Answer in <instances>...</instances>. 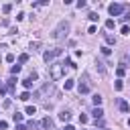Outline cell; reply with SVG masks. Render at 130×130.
<instances>
[{"label":"cell","mask_w":130,"mask_h":130,"mask_svg":"<svg viewBox=\"0 0 130 130\" xmlns=\"http://www.w3.org/2000/svg\"><path fill=\"white\" fill-rule=\"evenodd\" d=\"M89 20L95 22V20H98V14H95V12H89Z\"/></svg>","instance_id":"d4e9b609"},{"label":"cell","mask_w":130,"mask_h":130,"mask_svg":"<svg viewBox=\"0 0 130 130\" xmlns=\"http://www.w3.org/2000/svg\"><path fill=\"white\" fill-rule=\"evenodd\" d=\"M95 69H98V73H100V75H106V67H104V63H102V61H95Z\"/></svg>","instance_id":"ba28073f"},{"label":"cell","mask_w":130,"mask_h":130,"mask_svg":"<svg viewBox=\"0 0 130 130\" xmlns=\"http://www.w3.org/2000/svg\"><path fill=\"white\" fill-rule=\"evenodd\" d=\"M24 112H26L28 116H32V114H37V108H35V106H26V108H24Z\"/></svg>","instance_id":"5bb4252c"},{"label":"cell","mask_w":130,"mask_h":130,"mask_svg":"<svg viewBox=\"0 0 130 130\" xmlns=\"http://www.w3.org/2000/svg\"><path fill=\"white\" fill-rule=\"evenodd\" d=\"M87 32H91V35H93V32H98V28H95V24H91V26L87 28Z\"/></svg>","instance_id":"83f0119b"},{"label":"cell","mask_w":130,"mask_h":130,"mask_svg":"<svg viewBox=\"0 0 130 130\" xmlns=\"http://www.w3.org/2000/svg\"><path fill=\"white\" fill-rule=\"evenodd\" d=\"M69 118H71V114H69V112H67V110H63V112H61V114H59V120H63V122H67V120H69Z\"/></svg>","instance_id":"8fae6325"},{"label":"cell","mask_w":130,"mask_h":130,"mask_svg":"<svg viewBox=\"0 0 130 130\" xmlns=\"http://www.w3.org/2000/svg\"><path fill=\"white\" fill-rule=\"evenodd\" d=\"M0 87H2V85H0Z\"/></svg>","instance_id":"74e56055"},{"label":"cell","mask_w":130,"mask_h":130,"mask_svg":"<svg viewBox=\"0 0 130 130\" xmlns=\"http://www.w3.org/2000/svg\"><path fill=\"white\" fill-rule=\"evenodd\" d=\"M77 89H79V93H89V89H91V85H89V77L83 73V77L79 79V83H77Z\"/></svg>","instance_id":"3957f363"},{"label":"cell","mask_w":130,"mask_h":130,"mask_svg":"<svg viewBox=\"0 0 130 130\" xmlns=\"http://www.w3.org/2000/svg\"><path fill=\"white\" fill-rule=\"evenodd\" d=\"M20 69H22L20 65H12V67H10V73H12V75H16V73H20Z\"/></svg>","instance_id":"9a60e30c"},{"label":"cell","mask_w":130,"mask_h":130,"mask_svg":"<svg viewBox=\"0 0 130 130\" xmlns=\"http://www.w3.org/2000/svg\"><path fill=\"white\" fill-rule=\"evenodd\" d=\"M12 120H14L16 124H20V122H22V114H18V112H16V114H12Z\"/></svg>","instance_id":"2e32d148"},{"label":"cell","mask_w":130,"mask_h":130,"mask_svg":"<svg viewBox=\"0 0 130 130\" xmlns=\"http://www.w3.org/2000/svg\"><path fill=\"white\" fill-rule=\"evenodd\" d=\"M102 130H108V128H102Z\"/></svg>","instance_id":"8d00e7d4"},{"label":"cell","mask_w":130,"mask_h":130,"mask_svg":"<svg viewBox=\"0 0 130 130\" xmlns=\"http://www.w3.org/2000/svg\"><path fill=\"white\" fill-rule=\"evenodd\" d=\"M6 61H8V63H12V61H14V55H12V53H8V55H6Z\"/></svg>","instance_id":"f546056e"},{"label":"cell","mask_w":130,"mask_h":130,"mask_svg":"<svg viewBox=\"0 0 130 130\" xmlns=\"http://www.w3.org/2000/svg\"><path fill=\"white\" fill-rule=\"evenodd\" d=\"M118 108H120L122 112H128V110H130V106H128L124 100H118Z\"/></svg>","instance_id":"9c48e42d"},{"label":"cell","mask_w":130,"mask_h":130,"mask_svg":"<svg viewBox=\"0 0 130 130\" xmlns=\"http://www.w3.org/2000/svg\"><path fill=\"white\" fill-rule=\"evenodd\" d=\"M22 85H24V89H26V91H28V89H30V87H32V79H30V77H26V79H24V81H22Z\"/></svg>","instance_id":"7c38bea8"},{"label":"cell","mask_w":130,"mask_h":130,"mask_svg":"<svg viewBox=\"0 0 130 130\" xmlns=\"http://www.w3.org/2000/svg\"><path fill=\"white\" fill-rule=\"evenodd\" d=\"M14 83H16V79H14V77H10V79H8V89H10V87H14Z\"/></svg>","instance_id":"4316f807"},{"label":"cell","mask_w":130,"mask_h":130,"mask_svg":"<svg viewBox=\"0 0 130 130\" xmlns=\"http://www.w3.org/2000/svg\"><path fill=\"white\" fill-rule=\"evenodd\" d=\"M10 10H12V4H4V6H2V12H4V14H8Z\"/></svg>","instance_id":"ac0fdd59"},{"label":"cell","mask_w":130,"mask_h":130,"mask_svg":"<svg viewBox=\"0 0 130 130\" xmlns=\"http://www.w3.org/2000/svg\"><path fill=\"white\" fill-rule=\"evenodd\" d=\"M79 122H81V124H85V122H87V116H85V114H81V116H79Z\"/></svg>","instance_id":"4dcf8cb0"},{"label":"cell","mask_w":130,"mask_h":130,"mask_svg":"<svg viewBox=\"0 0 130 130\" xmlns=\"http://www.w3.org/2000/svg\"><path fill=\"white\" fill-rule=\"evenodd\" d=\"M0 128H2V130H6V128H8V122H4V120H0Z\"/></svg>","instance_id":"1f68e13d"},{"label":"cell","mask_w":130,"mask_h":130,"mask_svg":"<svg viewBox=\"0 0 130 130\" xmlns=\"http://www.w3.org/2000/svg\"><path fill=\"white\" fill-rule=\"evenodd\" d=\"M28 98H30V93H28V91H22V93L18 95V100H22V102H26Z\"/></svg>","instance_id":"e0dca14e"},{"label":"cell","mask_w":130,"mask_h":130,"mask_svg":"<svg viewBox=\"0 0 130 130\" xmlns=\"http://www.w3.org/2000/svg\"><path fill=\"white\" fill-rule=\"evenodd\" d=\"M16 130H26V126L24 124H16Z\"/></svg>","instance_id":"836d02e7"},{"label":"cell","mask_w":130,"mask_h":130,"mask_svg":"<svg viewBox=\"0 0 130 130\" xmlns=\"http://www.w3.org/2000/svg\"><path fill=\"white\" fill-rule=\"evenodd\" d=\"M124 73H126V69H124V67H118V69H116V75H118V77H122Z\"/></svg>","instance_id":"44dd1931"},{"label":"cell","mask_w":130,"mask_h":130,"mask_svg":"<svg viewBox=\"0 0 130 130\" xmlns=\"http://www.w3.org/2000/svg\"><path fill=\"white\" fill-rule=\"evenodd\" d=\"M91 100H93L95 108H100V106H102V95H100V93H93V98H91Z\"/></svg>","instance_id":"30bf717a"},{"label":"cell","mask_w":130,"mask_h":130,"mask_svg":"<svg viewBox=\"0 0 130 130\" xmlns=\"http://www.w3.org/2000/svg\"><path fill=\"white\" fill-rule=\"evenodd\" d=\"M128 20H130V14H124L122 16V22H128Z\"/></svg>","instance_id":"d6a6232c"},{"label":"cell","mask_w":130,"mask_h":130,"mask_svg":"<svg viewBox=\"0 0 130 130\" xmlns=\"http://www.w3.org/2000/svg\"><path fill=\"white\" fill-rule=\"evenodd\" d=\"M73 85H75V83H73V79H67V81H65V89H71Z\"/></svg>","instance_id":"7402d4cb"},{"label":"cell","mask_w":130,"mask_h":130,"mask_svg":"<svg viewBox=\"0 0 130 130\" xmlns=\"http://www.w3.org/2000/svg\"><path fill=\"white\" fill-rule=\"evenodd\" d=\"M122 35H130V26H128V24L122 26Z\"/></svg>","instance_id":"cb8c5ba5"},{"label":"cell","mask_w":130,"mask_h":130,"mask_svg":"<svg viewBox=\"0 0 130 130\" xmlns=\"http://www.w3.org/2000/svg\"><path fill=\"white\" fill-rule=\"evenodd\" d=\"M106 28H114V18H108L106 20Z\"/></svg>","instance_id":"d6986e66"},{"label":"cell","mask_w":130,"mask_h":130,"mask_svg":"<svg viewBox=\"0 0 130 130\" xmlns=\"http://www.w3.org/2000/svg\"><path fill=\"white\" fill-rule=\"evenodd\" d=\"M91 116H93L95 120H102V116H104V110H102V108H93V110H91Z\"/></svg>","instance_id":"52a82bcc"},{"label":"cell","mask_w":130,"mask_h":130,"mask_svg":"<svg viewBox=\"0 0 130 130\" xmlns=\"http://www.w3.org/2000/svg\"><path fill=\"white\" fill-rule=\"evenodd\" d=\"M106 43L108 45H116V37L114 35H106Z\"/></svg>","instance_id":"4fadbf2b"},{"label":"cell","mask_w":130,"mask_h":130,"mask_svg":"<svg viewBox=\"0 0 130 130\" xmlns=\"http://www.w3.org/2000/svg\"><path fill=\"white\" fill-rule=\"evenodd\" d=\"M114 87H116V91H120V89H122V87H124V83H122V81H120V79H118V81H116V83H114Z\"/></svg>","instance_id":"603a6c76"},{"label":"cell","mask_w":130,"mask_h":130,"mask_svg":"<svg viewBox=\"0 0 130 130\" xmlns=\"http://www.w3.org/2000/svg\"><path fill=\"white\" fill-rule=\"evenodd\" d=\"M102 53H104V55H110L112 49H110V47H102Z\"/></svg>","instance_id":"484cf974"},{"label":"cell","mask_w":130,"mask_h":130,"mask_svg":"<svg viewBox=\"0 0 130 130\" xmlns=\"http://www.w3.org/2000/svg\"><path fill=\"white\" fill-rule=\"evenodd\" d=\"M65 130H75V128H73V126H69V124H67V126H65Z\"/></svg>","instance_id":"e575fe53"},{"label":"cell","mask_w":130,"mask_h":130,"mask_svg":"<svg viewBox=\"0 0 130 130\" xmlns=\"http://www.w3.org/2000/svg\"><path fill=\"white\" fill-rule=\"evenodd\" d=\"M67 32H69V22H65V20H61L59 24H57V28L51 32V37L55 39V41H63L65 37H67Z\"/></svg>","instance_id":"7a4b0ae2"},{"label":"cell","mask_w":130,"mask_h":130,"mask_svg":"<svg viewBox=\"0 0 130 130\" xmlns=\"http://www.w3.org/2000/svg\"><path fill=\"white\" fill-rule=\"evenodd\" d=\"M49 75H51L53 81H59V79L65 75V65H63V63H57V61L51 63V65H49Z\"/></svg>","instance_id":"6da1fadb"},{"label":"cell","mask_w":130,"mask_h":130,"mask_svg":"<svg viewBox=\"0 0 130 130\" xmlns=\"http://www.w3.org/2000/svg\"><path fill=\"white\" fill-rule=\"evenodd\" d=\"M41 128H43V130H51V128H53V120H51V118H43V120H41Z\"/></svg>","instance_id":"8992f818"},{"label":"cell","mask_w":130,"mask_h":130,"mask_svg":"<svg viewBox=\"0 0 130 130\" xmlns=\"http://www.w3.org/2000/svg\"><path fill=\"white\" fill-rule=\"evenodd\" d=\"M18 61H20V63H26V61H28V55H26V53H22V55L18 57Z\"/></svg>","instance_id":"ffe728a7"},{"label":"cell","mask_w":130,"mask_h":130,"mask_svg":"<svg viewBox=\"0 0 130 130\" xmlns=\"http://www.w3.org/2000/svg\"><path fill=\"white\" fill-rule=\"evenodd\" d=\"M39 47H41L39 43H30V49H32V51H39Z\"/></svg>","instance_id":"f1b7e54d"},{"label":"cell","mask_w":130,"mask_h":130,"mask_svg":"<svg viewBox=\"0 0 130 130\" xmlns=\"http://www.w3.org/2000/svg\"><path fill=\"white\" fill-rule=\"evenodd\" d=\"M61 53H63V49H59V47H57V49H51V51H45V55H43V59H45V61H47V63L51 65V63H53V59H55V57H59Z\"/></svg>","instance_id":"277c9868"},{"label":"cell","mask_w":130,"mask_h":130,"mask_svg":"<svg viewBox=\"0 0 130 130\" xmlns=\"http://www.w3.org/2000/svg\"><path fill=\"white\" fill-rule=\"evenodd\" d=\"M128 126H130V118H128Z\"/></svg>","instance_id":"d590c367"},{"label":"cell","mask_w":130,"mask_h":130,"mask_svg":"<svg viewBox=\"0 0 130 130\" xmlns=\"http://www.w3.org/2000/svg\"><path fill=\"white\" fill-rule=\"evenodd\" d=\"M124 8H126V4H118V2H114V4H110V6H108V12H110L112 16H120Z\"/></svg>","instance_id":"5b68a950"}]
</instances>
